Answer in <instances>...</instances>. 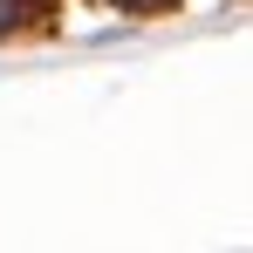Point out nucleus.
<instances>
[{
  "label": "nucleus",
  "instance_id": "nucleus-1",
  "mask_svg": "<svg viewBox=\"0 0 253 253\" xmlns=\"http://www.w3.org/2000/svg\"><path fill=\"white\" fill-rule=\"evenodd\" d=\"M42 7H48V0H0V35H7L21 14H42Z\"/></svg>",
  "mask_w": 253,
  "mask_h": 253
},
{
  "label": "nucleus",
  "instance_id": "nucleus-2",
  "mask_svg": "<svg viewBox=\"0 0 253 253\" xmlns=\"http://www.w3.org/2000/svg\"><path fill=\"white\" fill-rule=\"evenodd\" d=\"M110 7H124V14H165L171 0H110Z\"/></svg>",
  "mask_w": 253,
  "mask_h": 253
}]
</instances>
